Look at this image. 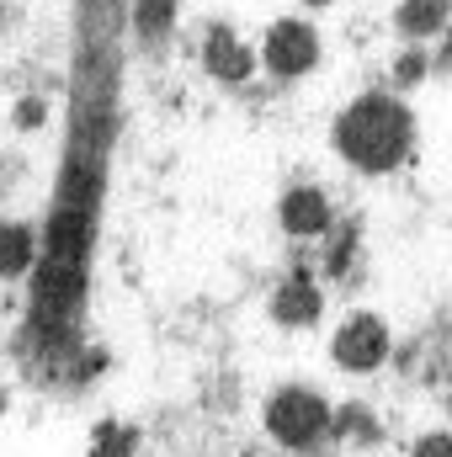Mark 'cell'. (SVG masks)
<instances>
[{"label":"cell","mask_w":452,"mask_h":457,"mask_svg":"<svg viewBox=\"0 0 452 457\" xmlns=\"http://www.w3.org/2000/svg\"><path fill=\"white\" fill-rule=\"evenodd\" d=\"M415 457H452V431L421 436V442H415Z\"/></svg>","instance_id":"cell-11"},{"label":"cell","mask_w":452,"mask_h":457,"mask_svg":"<svg viewBox=\"0 0 452 457\" xmlns=\"http://www.w3.org/2000/svg\"><path fill=\"white\" fill-rule=\"evenodd\" d=\"M27 261H32V234L21 224H5L0 228V271L11 277V271H21Z\"/></svg>","instance_id":"cell-9"},{"label":"cell","mask_w":452,"mask_h":457,"mask_svg":"<svg viewBox=\"0 0 452 457\" xmlns=\"http://www.w3.org/2000/svg\"><path fill=\"white\" fill-rule=\"evenodd\" d=\"M138 11H144V16H138V27H144V32H160V21L171 16V0H144Z\"/></svg>","instance_id":"cell-12"},{"label":"cell","mask_w":452,"mask_h":457,"mask_svg":"<svg viewBox=\"0 0 452 457\" xmlns=\"http://www.w3.org/2000/svg\"><path fill=\"white\" fill-rule=\"evenodd\" d=\"M336 361L340 367H351V372H372L383 356H389V330H383V320L378 314H351L346 325L336 330Z\"/></svg>","instance_id":"cell-4"},{"label":"cell","mask_w":452,"mask_h":457,"mask_svg":"<svg viewBox=\"0 0 452 457\" xmlns=\"http://www.w3.org/2000/svg\"><path fill=\"white\" fill-rule=\"evenodd\" d=\"M96 457H133V431L128 426H102L96 431Z\"/></svg>","instance_id":"cell-10"},{"label":"cell","mask_w":452,"mask_h":457,"mask_svg":"<svg viewBox=\"0 0 452 457\" xmlns=\"http://www.w3.org/2000/svg\"><path fill=\"white\" fill-rule=\"evenodd\" d=\"M325 224H331V203L314 187H298L282 197V228L288 234H320Z\"/></svg>","instance_id":"cell-6"},{"label":"cell","mask_w":452,"mask_h":457,"mask_svg":"<svg viewBox=\"0 0 452 457\" xmlns=\"http://www.w3.org/2000/svg\"><path fill=\"white\" fill-rule=\"evenodd\" d=\"M448 27V0H405L399 5V32L410 37H437Z\"/></svg>","instance_id":"cell-8"},{"label":"cell","mask_w":452,"mask_h":457,"mask_svg":"<svg viewBox=\"0 0 452 457\" xmlns=\"http://www.w3.org/2000/svg\"><path fill=\"white\" fill-rule=\"evenodd\" d=\"M266 426L282 447H314L331 431V410L314 388H282L266 410Z\"/></svg>","instance_id":"cell-2"},{"label":"cell","mask_w":452,"mask_h":457,"mask_svg":"<svg viewBox=\"0 0 452 457\" xmlns=\"http://www.w3.org/2000/svg\"><path fill=\"white\" fill-rule=\"evenodd\" d=\"M272 309H277V320H282V325H314V320H320V293H314L309 282H298V277H293V282L272 298Z\"/></svg>","instance_id":"cell-7"},{"label":"cell","mask_w":452,"mask_h":457,"mask_svg":"<svg viewBox=\"0 0 452 457\" xmlns=\"http://www.w3.org/2000/svg\"><path fill=\"white\" fill-rule=\"evenodd\" d=\"M261 59H266V70H272V75H288V80H293V75L314 70V59H320V37H314V27H309V21L288 16V21H277V27L266 32Z\"/></svg>","instance_id":"cell-3"},{"label":"cell","mask_w":452,"mask_h":457,"mask_svg":"<svg viewBox=\"0 0 452 457\" xmlns=\"http://www.w3.org/2000/svg\"><path fill=\"white\" fill-rule=\"evenodd\" d=\"M309 5H331V0H309Z\"/></svg>","instance_id":"cell-13"},{"label":"cell","mask_w":452,"mask_h":457,"mask_svg":"<svg viewBox=\"0 0 452 457\" xmlns=\"http://www.w3.org/2000/svg\"><path fill=\"white\" fill-rule=\"evenodd\" d=\"M208 70H213L219 80H245V75L255 70V54H250L229 27H213V32H208Z\"/></svg>","instance_id":"cell-5"},{"label":"cell","mask_w":452,"mask_h":457,"mask_svg":"<svg viewBox=\"0 0 452 457\" xmlns=\"http://www.w3.org/2000/svg\"><path fill=\"white\" fill-rule=\"evenodd\" d=\"M415 144V122L394 96H356L336 117V149L356 170H394Z\"/></svg>","instance_id":"cell-1"}]
</instances>
